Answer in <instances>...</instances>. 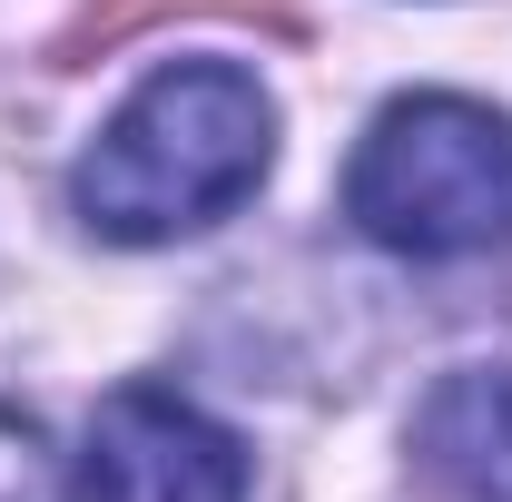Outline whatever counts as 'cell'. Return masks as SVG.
Here are the masks:
<instances>
[{"instance_id":"cell-1","label":"cell","mask_w":512,"mask_h":502,"mask_svg":"<svg viewBox=\"0 0 512 502\" xmlns=\"http://www.w3.org/2000/svg\"><path fill=\"white\" fill-rule=\"evenodd\" d=\"M276 158V99L237 60H168L128 89V109L79 158L69 207L109 247H168L237 217Z\"/></svg>"},{"instance_id":"cell-2","label":"cell","mask_w":512,"mask_h":502,"mask_svg":"<svg viewBox=\"0 0 512 502\" xmlns=\"http://www.w3.org/2000/svg\"><path fill=\"white\" fill-rule=\"evenodd\" d=\"M345 217L384 256H493L512 247V119L453 89L384 99L345 158Z\"/></svg>"},{"instance_id":"cell-3","label":"cell","mask_w":512,"mask_h":502,"mask_svg":"<svg viewBox=\"0 0 512 502\" xmlns=\"http://www.w3.org/2000/svg\"><path fill=\"white\" fill-rule=\"evenodd\" d=\"M69 502H247V453L168 384H119L69 453Z\"/></svg>"},{"instance_id":"cell-4","label":"cell","mask_w":512,"mask_h":502,"mask_svg":"<svg viewBox=\"0 0 512 502\" xmlns=\"http://www.w3.org/2000/svg\"><path fill=\"white\" fill-rule=\"evenodd\" d=\"M414 502H512V365H453L414 404Z\"/></svg>"},{"instance_id":"cell-5","label":"cell","mask_w":512,"mask_h":502,"mask_svg":"<svg viewBox=\"0 0 512 502\" xmlns=\"http://www.w3.org/2000/svg\"><path fill=\"white\" fill-rule=\"evenodd\" d=\"M30 493V424H0V502Z\"/></svg>"}]
</instances>
